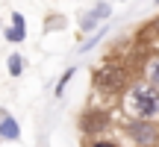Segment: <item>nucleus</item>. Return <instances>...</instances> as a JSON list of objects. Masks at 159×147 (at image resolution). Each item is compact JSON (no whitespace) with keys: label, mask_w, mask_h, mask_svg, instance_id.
<instances>
[{"label":"nucleus","mask_w":159,"mask_h":147,"mask_svg":"<svg viewBox=\"0 0 159 147\" xmlns=\"http://www.w3.org/2000/svg\"><path fill=\"white\" fill-rule=\"evenodd\" d=\"M121 132L133 147H159V121L156 118H127Z\"/></svg>","instance_id":"3"},{"label":"nucleus","mask_w":159,"mask_h":147,"mask_svg":"<svg viewBox=\"0 0 159 147\" xmlns=\"http://www.w3.org/2000/svg\"><path fill=\"white\" fill-rule=\"evenodd\" d=\"M74 74H77V68H68V71L62 74V77H59V82H56V97H62V91H65V85L71 82V77H74Z\"/></svg>","instance_id":"10"},{"label":"nucleus","mask_w":159,"mask_h":147,"mask_svg":"<svg viewBox=\"0 0 159 147\" xmlns=\"http://www.w3.org/2000/svg\"><path fill=\"white\" fill-rule=\"evenodd\" d=\"M148 29H150V33H156V35H159V18H156V21H153V24H150V27H148Z\"/></svg>","instance_id":"14"},{"label":"nucleus","mask_w":159,"mask_h":147,"mask_svg":"<svg viewBox=\"0 0 159 147\" xmlns=\"http://www.w3.org/2000/svg\"><path fill=\"white\" fill-rule=\"evenodd\" d=\"M91 82H94L97 94H124V88L133 82V74L124 65H100Z\"/></svg>","instance_id":"2"},{"label":"nucleus","mask_w":159,"mask_h":147,"mask_svg":"<svg viewBox=\"0 0 159 147\" xmlns=\"http://www.w3.org/2000/svg\"><path fill=\"white\" fill-rule=\"evenodd\" d=\"M24 65H27V62H24V56H18V53H12V56H9V74H12V77H21V74H24Z\"/></svg>","instance_id":"9"},{"label":"nucleus","mask_w":159,"mask_h":147,"mask_svg":"<svg viewBox=\"0 0 159 147\" xmlns=\"http://www.w3.org/2000/svg\"><path fill=\"white\" fill-rule=\"evenodd\" d=\"M112 15V3H94L83 18H80V33H94L97 27H103V21Z\"/></svg>","instance_id":"5"},{"label":"nucleus","mask_w":159,"mask_h":147,"mask_svg":"<svg viewBox=\"0 0 159 147\" xmlns=\"http://www.w3.org/2000/svg\"><path fill=\"white\" fill-rule=\"evenodd\" d=\"M103 35H106V27H97L94 35H91L89 41H83V44H80V53H89L91 47H97V41H103Z\"/></svg>","instance_id":"8"},{"label":"nucleus","mask_w":159,"mask_h":147,"mask_svg":"<svg viewBox=\"0 0 159 147\" xmlns=\"http://www.w3.org/2000/svg\"><path fill=\"white\" fill-rule=\"evenodd\" d=\"M89 147H118L115 141H109V138H97V141H91Z\"/></svg>","instance_id":"13"},{"label":"nucleus","mask_w":159,"mask_h":147,"mask_svg":"<svg viewBox=\"0 0 159 147\" xmlns=\"http://www.w3.org/2000/svg\"><path fill=\"white\" fill-rule=\"evenodd\" d=\"M0 138L3 141H18L21 138V127H18V121L6 109H0Z\"/></svg>","instance_id":"6"},{"label":"nucleus","mask_w":159,"mask_h":147,"mask_svg":"<svg viewBox=\"0 0 159 147\" xmlns=\"http://www.w3.org/2000/svg\"><path fill=\"white\" fill-rule=\"evenodd\" d=\"M12 27H18V29H27V21H24V15H21V12H12Z\"/></svg>","instance_id":"12"},{"label":"nucleus","mask_w":159,"mask_h":147,"mask_svg":"<svg viewBox=\"0 0 159 147\" xmlns=\"http://www.w3.org/2000/svg\"><path fill=\"white\" fill-rule=\"evenodd\" d=\"M109 124H112L109 109H89V112H83V118H80V130H83L85 136H100L103 130H109Z\"/></svg>","instance_id":"4"},{"label":"nucleus","mask_w":159,"mask_h":147,"mask_svg":"<svg viewBox=\"0 0 159 147\" xmlns=\"http://www.w3.org/2000/svg\"><path fill=\"white\" fill-rule=\"evenodd\" d=\"M142 79H148L150 85L159 88V53H150L142 65Z\"/></svg>","instance_id":"7"},{"label":"nucleus","mask_w":159,"mask_h":147,"mask_svg":"<svg viewBox=\"0 0 159 147\" xmlns=\"http://www.w3.org/2000/svg\"><path fill=\"white\" fill-rule=\"evenodd\" d=\"M121 109L127 118H156L159 121V88L148 79H136L121 94Z\"/></svg>","instance_id":"1"},{"label":"nucleus","mask_w":159,"mask_h":147,"mask_svg":"<svg viewBox=\"0 0 159 147\" xmlns=\"http://www.w3.org/2000/svg\"><path fill=\"white\" fill-rule=\"evenodd\" d=\"M24 38H27V29H18V27L6 29V41H12V44H18V41H24Z\"/></svg>","instance_id":"11"},{"label":"nucleus","mask_w":159,"mask_h":147,"mask_svg":"<svg viewBox=\"0 0 159 147\" xmlns=\"http://www.w3.org/2000/svg\"><path fill=\"white\" fill-rule=\"evenodd\" d=\"M156 3H159V0H156Z\"/></svg>","instance_id":"15"}]
</instances>
